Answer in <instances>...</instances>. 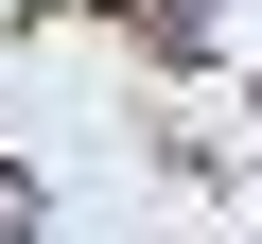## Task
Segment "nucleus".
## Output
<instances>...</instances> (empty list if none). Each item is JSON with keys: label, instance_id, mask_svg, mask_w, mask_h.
<instances>
[{"label": "nucleus", "instance_id": "f257e3e1", "mask_svg": "<svg viewBox=\"0 0 262 244\" xmlns=\"http://www.w3.org/2000/svg\"><path fill=\"white\" fill-rule=\"evenodd\" d=\"M0 244H35V175H18V157H0Z\"/></svg>", "mask_w": 262, "mask_h": 244}]
</instances>
